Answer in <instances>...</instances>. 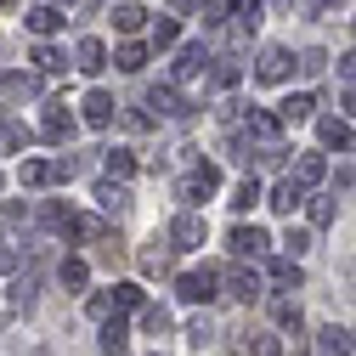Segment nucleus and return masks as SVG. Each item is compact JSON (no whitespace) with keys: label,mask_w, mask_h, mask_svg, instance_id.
I'll list each match as a JSON object with an SVG mask.
<instances>
[{"label":"nucleus","mask_w":356,"mask_h":356,"mask_svg":"<svg viewBox=\"0 0 356 356\" xmlns=\"http://www.w3.org/2000/svg\"><path fill=\"white\" fill-rule=\"evenodd\" d=\"M175 193H181V204H187V209L209 204V198L220 193V170H215V164H193V170L181 175V187H175Z\"/></svg>","instance_id":"f257e3e1"},{"label":"nucleus","mask_w":356,"mask_h":356,"mask_svg":"<svg viewBox=\"0 0 356 356\" xmlns=\"http://www.w3.org/2000/svg\"><path fill=\"white\" fill-rule=\"evenodd\" d=\"M175 294H181L187 305H209V300L220 294V272H215V266H198V272H181V277H175Z\"/></svg>","instance_id":"f03ea898"},{"label":"nucleus","mask_w":356,"mask_h":356,"mask_svg":"<svg viewBox=\"0 0 356 356\" xmlns=\"http://www.w3.org/2000/svg\"><path fill=\"white\" fill-rule=\"evenodd\" d=\"M204 238H209V227H204V215H175L170 220V249H204Z\"/></svg>","instance_id":"7ed1b4c3"},{"label":"nucleus","mask_w":356,"mask_h":356,"mask_svg":"<svg viewBox=\"0 0 356 356\" xmlns=\"http://www.w3.org/2000/svg\"><path fill=\"white\" fill-rule=\"evenodd\" d=\"M209 51H204V40H193V46H181V51H175V79H181V85H193V79H204L209 74Z\"/></svg>","instance_id":"20e7f679"},{"label":"nucleus","mask_w":356,"mask_h":356,"mask_svg":"<svg viewBox=\"0 0 356 356\" xmlns=\"http://www.w3.org/2000/svg\"><path fill=\"white\" fill-rule=\"evenodd\" d=\"M147 108H153L159 119H187V113H193L187 97L175 91V85H147Z\"/></svg>","instance_id":"39448f33"},{"label":"nucleus","mask_w":356,"mask_h":356,"mask_svg":"<svg viewBox=\"0 0 356 356\" xmlns=\"http://www.w3.org/2000/svg\"><path fill=\"white\" fill-rule=\"evenodd\" d=\"M289 68H294V57H289L283 46H260V57H254V74H260L266 85H277V79H289Z\"/></svg>","instance_id":"423d86ee"},{"label":"nucleus","mask_w":356,"mask_h":356,"mask_svg":"<svg viewBox=\"0 0 356 356\" xmlns=\"http://www.w3.org/2000/svg\"><path fill=\"white\" fill-rule=\"evenodd\" d=\"M74 68H79V74H102V68H108V46H102L97 34H85L79 46H74Z\"/></svg>","instance_id":"0eeeda50"},{"label":"nucleus","mask_w":356,"mask_h":356,"mask_svg":"<svg viewBox=\"0 0 356 356\" xmlns=\"http://www.w3.org/2000/svg\"><path fill=\"white\" fill-rule=\"evenodd\" d=\"M317 356H356V334L339 328V323H328V328L317 334Z\"/></svg>","instance_id":"6e6552de"},{"label":"nucleus","mask_w":356,"mask_h":356,"mask_svg":"<svg viewBox=\"0 0 356 356\" xmlns=\"http://www.w3.org/2000/svg\"><path fill=\"white\" fill-rule=\"evenodd\" d=\"M17 181H23V187H51V181H63V175H57V159H23V164H17Z\"/></svg>","instance_id":"1a4fd4ad"},{"label":"nucleus","mask_w":356,"mask_h":356,"mask_svg":"<svg viewBox=\"0 0 356 356\" xmlns=\"http://www.w3.org/2000/svg\"><path fill=\"white\" fill-rule=\"evenodd\" d=\"M266 204H272L277 215H294V209L305 204V181H300V175H289V181H277V187H272V198H266Z\"/></svg>","instance_id":"9d476101"},{"label":"nucleus","mask_w":356,"mask_h":356,"mask_svg":"<svg viewBox=\"0 0 356 356\" xmlns=\"http://www.w3.org/2000/svg\"><path fill=\"white\" fill-rule=\"evenodd\" d=\"M266 243H272V238H266L260 227H243V220H238L232 238H227V249H232V254H266Z\"/></svg>","instance_id":"9b49d317"},{"label":"nucleus","mask_w":356,"mask_h":356,"mask_svg":"<svg viewBox=\"0 0 356 356\" xmlns=\"http://www.w3.org/2000/svg\"><path fill=\"white\" fill-rule=\"evenodd\" d=\"M40 136H46V142H68V136H74V119H68L63 102L46 108V119H40Z\"/></svg>","instance_id":"f8f14e48"},{"label":"nucleus","mask_w":356,"mask_h":356,"mask_svg":"<svg viewBox=\"0 0 356 356\" xmlns=\"http://www.w3.org/2000/svg\"><path fill=\"white\" fill-rule=\"evenodd\" d=\"M85 124H91V130H108V124H113V97H108V91H91V97H85Z\"/></svg>","instance_id":"ddd939ff"},{"label":"nucleus","mask_w":356,"mask_h":356,"mask_svg":"<svg viewBox=\"0 0 356 356\" xmlns=\"http://www.w3.org/2000/svg\"><path fill=\"white\" fill-rule=\"evenodd\" d=\"M227 294H232V300H243V305H249V300H260V272H249V266H238V272L227 277Z\"/></svg>","instance_id":"4468645a"},{"label":"nucleus","mask_w":356,"mask_h":356,"mask_svg":"<svg viewBox=\"0 0 356 356\" xmlns=\"http://www.w3.org/2000/svg\"><path fill=\"white\" fill-rule=\"evenodd\" d=\"M97 204H102L108 215H124V209H130V193H124V181H113V175H108V181H97Z\"/></svg>","instance_id":"2eb2a0df"},{"label":"nucleus","mask_w":356,"mask_h":356,"mask_svg":"<svg viewBox=\"0 0 356 356\" xmlns=\"http://www.w3.org/2000/svg\"><path fill=\"white\" fill-rule=\"evenodd\" d=\"M97 345H102V356H124V345H130V328H124L119 317H108V323H102V334H97Z\"/></svg>","instance_id":"dca6fc26"},{"label":"nucleus","mask_w":356,"mask_h":356,"mask_svg":"<svg viewBox=\"0 0 356 356\" xmlns=\"http://www.w3.org/2000/svg\"><path fill=\"white\" fill-rule=\"evenodd\" d=\"M272 323H277L283 334H300V328H305V317H300V300H289V294H283V300H272Z\"/></svg>","instance_id":"f3484780"},{"label":"nucleus","mask_w":356,"mask_h":356,"mask_svg":"<svg viewBox=\"0 0 356 356\" xmlns=\"http://www.w3.org/2000/svg\"><path fill=\"white\" fill-rule=\"evenodd\" d=\"M34 142V130L29 124H17V119H0V153H23Z\"/></svg>","instance_id":"a211bd4d"},{"label":"nucleus","mask_w":356,"mask_h":356,"mask_svg":"<svg viewBox=\"0 0 356 356\" xmlns=\"http://www.w3.org/2000/svg\"><path fill=\"white\" fill-rule=\"evenodd\" d=\"M254 29H260V0H238L232 6V40H243Z\"/></svg>","instance_id":"6ab92c4d"},{"label":"nucleus","mask_w":356,"mask_h":356,"mask_svg":"<svg viewBox=\"0 0 356 356\" xmlns=\"http://www.w3.org/2000/svg\"><path fill=\"white\" fill-rule=\"evenodd\" d=\"M317 136H323V147H356V142H350V124H345V119H334V113H328V119H317Z\"/></svg>","instance_id":"aec40b11"},{"label":"nucleus","mask_w":356,"mask_h":356,"mask_svg":"<svg viewBox=\"0 0 356 356\" xmlns=\"http://www.w3.org/2000/svg\"><path fill=\"white\" fill-rule=\"evenodd\" d=\"M113 63H119L124 74H142V68H147V46H142V40H124V46L113 51Z\"/></svg>","instance_id":"412c9836"},{"label":"nucleus","mask_w":356,"mask_h":356,"mask_svg":"<svg viewBox=\"0 0 356 356\" xmlns=\"http://www.w3.org/2000/svg\"><path fill=\"white\" fill-rule=\"evenodd\" d=\"M266 277H272L277 289H300V260H294V254H283V260H272V266H266Z\"/></svg>","instance_id":"4be33fe9"},{"label":"nucleus","mask_w":356,"mask_h":356,"mask_svg":"<svg viewBox=\"0 0 356 356\" xmlns=\"http://www.w3.org/2000/svg\"><path fill=\"white\" fill-rule=\"evenodd\" d=\"M63 23H68L63 6H34V12H29V29H34V34H57Z\"/></svg>","instance_id":"5701e85b"},{"label":"nucleus","mask_w":356,"mask_h":356,"mask_svg":"<svg viewBox=\"0 0 356 356\" xmlns=\"http://www.w3.org/2000/svg\"><path fill=\"white\" fill-rule=\"evenodd\" d=\"M34 91H40V79H34V74H0V97H12V102H17V97H34Z\"/></svg>","instance_id":"b1692460"},{"label":"nucleus","mask_w":356,"mask_h":356,"mask_svg":"<svg viewBox=\"0 0 356 356\" xmlns=\"http://www.w3.org/2000/svg\"><path fill=\"white\" fill-rule=\"evenodd\" d=\"M57 277H63V289H85V283H91V266H85L79 254H68V260L57 266Z\"/></svg>","instance_id":"393cba45"},{"label":"nucleus","mask_w":356,"mask_h":356,"mask_svg":"<svg viewBox=\"0 0 356 356\" xmlns=\"http://www.w3.org/2000/svg\"><path fill=\"white\" fill-rule=\"evenodd\" d=\"M108 175H113V181H130V175H136V159H130V147H108Z\"/></svg>","instance_id":"a878e982"},{"label":"nucleus","mask_w":356,"mask_h":356,"mask_svg":"<svg viewBox=\"0 0 356 356\" xmlns=\"http://www.w3.org/2000/svg\"><path fill=\"white\" fill-rule=\"evenodd\" d=\"M294 175H300V181H305V187H317V181H323V175H328V159H323V153H305V159L294 164Z\"/></svg>","instance_id":"bb28decb"},{"label":"nucleus","mask_w":356,"mask_h":356,"mask_svg":"<svg viewBox=\"0 0 356 356\" xmlns=\"http://www.w3.org/2000/svg\"><path fill=\"white\" fill-rule=\"evenodd\" d=\"M238 74H243V68H238L232 57H215V68H209V85H215V91H232V85H238Z\"/></svg>","instance_id":"cd10ccee"},{"label":"nucleus","mask_w":356,"mask_h":356,"mask_svg":"<svg viewBox=\"0 0 356 356\" xmlns=\"http://www.w3.org/2000/svg\"><path fill=\"white\" fill-rule=\"evenodd\" d=\"M113 29H119V34H136V29H147V12H142V6H130V0H124V6L113 12Z\"/></svg>","instance_id":"c85d7f7f"},{"label":"nucleus","mask_w":356,"mask_h":356,"mask_svg":"<svg viewBox=\"0 0 356 356\" xmlns=\"http://www.w3.org/2000/svg\"><path fill=\"white\" fill-rule=\"evenodd\" d=\"M74 238H113V227L102 215H74Z\"/></svg>","instance_id":"c756f323"},{"label":"nucleus","mask_w":356,"mask_h":356,"mask_svg":"<svg viewBox=\"0 0 356 356\" xmlns=\"http://www.w3.org/2000/svg\"><path fill=\"white\" fill-rule=\"evenodd\" d=\"M311 108H317V97H311V91H294V97H289V102H283L277 113H283V119L294 124V119H311Z\"/></svg>","instance_id":"7c9ffc66"},{"label":"nucleus","mask_w":356,"mask_h":356,"mask_svg":"<svg viewBox=\"0 0 356 356\" xmlns=\"http://www.w3.org/2000/svg\"><path fill=\"white\" fill-rule=\"evenodd\" d=\"M260 204V181H254V175H243V181H238V193H232V209L243 215V209H254Z\"/></svg>","instance_id":"2f4dec72"},{"label":"nucleus","mask_w":356,"mask_h":356,"mask_svg":"<svg viewBox=\"0 0 356 356\" xmlns=\"http://www.w3.org/2000/svg\"><path fill=\"white\" fill-rule=\"evenodd\" d=\"M113 305L119 311H142V283H113Z\"/></svg>","instance_id":"473e14b6"},{"label":"nucleus","mask_w":356,"mask_h":356,"mask_svg":"<svg viewBox=\"0 0 356 356\" xmlns=\"http://www.w3.org/2000/svg\"><path fill=\"white\" fill-rule=\"evenodd\" d=\"M232 6H238V0H198V12H204V23L215 29V23H227L232 17Z\"/></svg>","instance_id":"72a5a7b5"},{"label":"nucleus","mask_w":356,"mask_h":356,"mask_svg":"<svg viewBox=\"0 0 356 356\" xmlns=\"http://www.w3.org/2000/svg\"><path fill=\"white\" fill-rule=\"evenodd\" d=\"M175 40H181V29H175V17H159V23H153V46H159V51H170Z\"/></svg>","instance_id":"f704fd0d"},{"label":"nucleus","mask_w":356,"mask_h":356,"mask_svg":"<svg viewBox=\"0 0 356 356\" xmlns=\"http://www.w3.org/2000/svg\"><path fill=\"white\" fill-rule=\"evenodd\" d=\"M34 68H40V74H63L68 63H63V51H51V46H34Z\"/></svg>","instance_id":"c9c22d12"},{"label":"nucleus","mask_w":356,"mask_h":356,"mask_svg":"<svg viewBox=\"0 0 356 356\" xmlns=\"http://www.w3.org/2000/svg\"><path fill=\"white\" fill-rule=\"evenodd\" d=\"M142 328L147 334H170V311L164 305H142Z\"/></svg>","instance_id":"e433bc0d"},{"label":"nucleus","mask_w":356,"mask_h":356,"mask_svg":"<svg viewBox=\"0 0 356 356\" xmlns=\"http://www.w3.org/2000/svg\"><path fill=\"white\" fill-rule=\"evenodd\" d=\"M34 289H40V283L17 272V283H12V305H17V311H29V305H34Z\"/></svg>","instance_id":"4c0bfd02"},{"label":"nucleus","mask_w":356,"mask_h":356,"mask_svg":"<svg viewBox=\"0 0 356 356\" xmlns=\"http://www.w3.org/2000/svg\"><path fill=\"white\" fill-rule=\"evenodd\" d=\"M85 311H91L97 323H108L113 311H119V305H113V289H102V294H91V305H85Z\"/></svg>","instance_id":"58836bf2"},{"label":"nucleus","mask_w":356,"mask_h":356,"mask_svg":"<svg viewBox=\"0 0 356 356\" xmlns=\"http://www.w3.org/2000/svg\"><path fill=\"white\" fill-rule=\"evenodd\" d=\"M243 350L249 356H277V334H254V339H243Z\"/></svg>","instance_id":"ea45409f"},{"label":"nucleus","mask_w":356,"mask_h":356,"mask_svg":"<svg viewBox=\"0 0 356 356\" xmlns=\"http://www.w3.org/2000/svg\"><path fill=\"white\" fill-rule=\"evenodd\" d=\"M0 215H6L12 227H23V220H29V204H17V198H6V204H0Z\"/></svg>","instance_id":"a19ab883"},{"label":"nucleus","mask_w":356,"mask_h":356,"mask_svg":"<svg viewBox=\"0 0 356 356\" xmlns=\"http://www.w3.org/2000/svg\"><path fill=\"white\" fill-rule=\"evenodd\" d=\"M209 334H215V328H209V317H193V328H187V339H193V345H209Z\"/></svg>","instance_id":"79ce46f5"},{"label":"nucleus","mask_w":356,"mask_h":356,"mask_svg":"<svg viewBox=\"0 0 356 356\" xmlns=\"http://www.w3.org/2000/svg\"><path fill=\"white\" fill-rule=\"evenodd\" d=\"M311 220H317V227H328V220H334V204H328V198H311Z\"/></svg>","instance_id":"37998d69"},{"label":"nucleus","mask_w":356,"mask_h":356,"mask_svg":"<svg viewBox=\"0 0 356 356\" xmlns=\"http://www.w3.org/2000/svg\"><path fill=\"white\" fill-rule=\"evenodd\" d=\"M142 266H147V272H170V254H164V249H147Z\"/></svg>","instance_id":"c03bdc74"},{"label":"nucleus","mask_w":356,"mask_h":356,"mask_svg":"<svg viewBox=\"0 0 356 356\" xmlns=\"http://www.w3.org/2000/svg\"><path fill=\"white\" fill-rule=\"evenodd\" d=\"M0 272H17V249L6 243V232H0Z\"/></svg>","instance_id":"a18cd8bd"},{"label":"nucleus","mask_w":356,"mask_h":356,"mask_svg":"<svg viewBox=\"0 0 356 356\" xmlns=\"http://www.w3.org/2000/svg\"><path fill=\"white\" fill-rule=\"evenodd\" d=\"M283 243H289V254H294V260H300V254H305V249H311V232H289V238H283Z\"/></svg>","instance_id":"49530a36"},{"label":"nucleus","mask_w":356,"mask_h":356,"mask_svg":"<svg viewBox=\"0 0 356 356\" xmlns=\"http://www.w3.org/2000/svg\"><path fill=\"white\" fill-rule=\"evenodd\" d=\"M300 68H305V74H323V68H328V57H323V51H305V57H300Z\"/></svg>","instance_id":"de8ad7c7"},{"label":"nucleus","mask_w":356,"mask_h":356,"mask_svg":"<svg viewBox=\"0 0 356 356\" xmlns=\"http://www.w3.org/2000/svg\"><path fill=\"white\" fill-rule=\"evenodd\" d=\"M339 79H345V85H356V51H345V57H339Z\"/></svg>","instance_id":"09e8293b"},{"label":"nucleus","mask_w":356,"mask_h":356,"mask_svg":"<svg viewBox=\"0 0 356 356\" xmlns=\"http://www.w3.org/2000/svg\"><path fill=\"white\" fill-rule=\"evenodd\" d=\"M339 108H345V113L356 119V85H345V97H339Z\"/></svg>","instance_id":"8fccbe9b"},{"label":"nucleus","mask_w":356,"mask_h":356,"mask_svg":"<svg viewBox=\"0 0 356 356\" xmlns=\"http://www.w3.org/2000/svg\"><path fill=\"white\" fill-rule=\"evenodd\" d=\"M170 6H175V12H193V6H198V0H170Z\"/></svg>","instance_id":"3c124183"},{"label":"nucleus","mask_w":356,"mask_h":356,"mask_svg":"<svg viewBox=\"0 0 356 356\" xmlns=\"http://www.w3.org/2000/svg\"><path fill=\"white\" fill-rule=\"evenodd\" d=\"M51 6H74V0H51Z\"/></svg>","instance_id":"603ef678"}]
</instances>
